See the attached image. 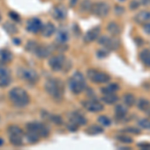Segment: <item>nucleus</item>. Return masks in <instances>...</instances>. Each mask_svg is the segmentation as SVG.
<instances>
[{"instance_id": "a19ab883", "label": "nucleus", "mask_w": 150, "mask_h": 150, "mask_svg": "<svg viewBox=\"0 0 150 150\" xmlns=\"http://www.w3.org/2000/svg\"><path fill=\"white\" fill-rule=\"evenodd\" d=\"M123 12H124V9H123L122 7H120V6L115 7V13L116 14H122Z\"/></svg>"}, {"instance_id": "f8f14e48", "label": "nucleus", "mask_w": 150, "mask_h": 150, "mask_svg": "<svg viewBox=\"0 0 150 150\" xmlns=\"http://www.w3.org/2000/svg\"><path fill=\"white\" fill-rule=\"evenodd\" d=\"M83 106L90 112H99L104 108L103 104L97 100H87L83 103Z\"/></svg>"}, {"instance_id": "7c9ffc66", "label": "nucleus", "mask_w": 150, "mask_h": 150, "mask_svg": "<svg viewBox=\"0 0 150 150\" xmlns=\"http://www.w3.org/2000/svg\"><path fill=\"white\" fill-rule=\"evenodd\" d=\"M91 7H92V3H91L90 0H83L80 5L81 10H83V11L91 10Z\"/></svg>"}, {"instance_id": "f03ea898", "label": "nucleus", "mask_w": 150, "mask_h": 150, "mask_svg": "<svg viewBox=\"0 0 150 150\" xmlns=\"http://www.w3.org/2000/svg\"><path fill=\"white\" fill-rule=\"evenodd\" d=\"M45 90L55 100H60L63 96V83L58 79H48L45 83Z\"/></svg>"}, {"instance_id": "7ed1b4c3", "label": "nucleus", "mask_w": 150, "mask_h": 150, "mask_svg": "<svg viewBox=\"0 0 150 150\" xmlns=\"http://www.w3.org/2000/svg\"><path fill=\"white\" fill-rule=\"evenodd\" d=\"M69 88L74 94L81 93L85 88V78L81 72H75L69 80Z\"/></svg>"}, {"instance_id": "b1692460", "label": "nucleus", "mask_w": 150, "mask_h": 150, "mask_svg": "<svg viewBox=\"0 0 150 150\" xmlns=\"http://www.w3.org/2000/svg\"><path fill=\"white\" fill-rule=\"evenodd\" d=\"M103 127L102 126H99V125H91L90 127H88L85 130L86 133L90 135H94V134H100V133L103 132Z\"/></svg>"}, {"instance_id": "72a5a7b5", "label": "nucleus", "mask_w": 150, "mask_h": 150, "mask_svg": "<svg viewBox=\"0 0 150 150\" xmlns=\"http://www.w3.org/2000/svg\"><path fill=\"white\" fill-rule=\"evenodd\" d=\"M38 47V44L34 41H29L27 43V46H26V49L28 50V51H32V52H35L36 48Z\"/></svg>"}, {"instance_id": "423d86ee", "label": "nucleus", "mask_w": 150, "mask_h": 150, "mask_svg": "<svg viewBox=\"0 0 150 150\" xmlns=\"http://www.w3.org/2000/svg\"><path fill=\"white\" fill-rule=\"evenodd\" d=\"M18 77L20 79L29 82V83L34 84L38 81V74L36 73L35 70L32 68H25V67H21L17 71Z\"/></svg>"}, {"instance_id": "bb28decb", "label": "nucleus", "mask_w": 150, "mask_h": 150, "mask_svg": "<svg viewBox=\"0 0 150 150\" xmlns=\"http://www.w3.org/2000/svg\"><path fill=\"white\" fill-rule=\"evenodd\" d=\"M137 105H138V108L140 110L147 111L150 108V101L145 98H140Z\"/></svg>"}, {"instance_id": "4be33fe9", "label": "nucleus", "mask_w": 150, "mask_h": 150, "mask_svg": "<svg viewBox=\"0 0 150 150\" xmlns=\"http://www.w3.org/2000/svg\"><path fill=\"white\" fill-rule=\"evenodd\" d=\"M107 31L112 35H118L121 32V29H120V26L118 25L117 23L110 22V23H108V25H107Z\"/></svg>"}, {"instance_id": "aec40b11", "label": "nucleus", "mask_w": 150, "mask_h": 150, "mask_svg": "<svg viewBox=\"0 0 150 150\" xmlns=\"http://www.w3.org/2000/svg\"><path fill=\"white\" fill-rule=\"evenodd\" d=\"M140 60L145 66L150 67V50L149 49H144L140 52Z\"/></svg>"}, {"instance_id": "5701e85b", "label": "nucleus", "mask_w": 150, "mask_h": 150, "mask_svg": "<svg viewBox=\"0 0 150 150\" xmlns=\"http://www.w3.org/2000/svg\"><path fill=\"white\" fill-rule=\"evenodd\" d=\"M119 89V86L118 84L116 83H110L109 85H107L106 87H103L101 88V92L103 94H106V93H114L116 91Z\"/></svg>"}, {"instance_id": "c756f323", "label": "nucleus", "mask_w": 150, "mask_h": 150, "mask_svg": "<svg viewBox=\"0 0 150 150\" xmlns=\"http://www.w3.org/2000/svg\"><path fill=\"white\" fill-rule=\"evenodd\" d=\"M4 29H5L6 32H8L9 34H14V33H17V28L14 24L12 23H6L4 24Z\"/></svg>"}, {"instance_id": "dca6fc26", "label": "nucleus", "mask_w": 150, "mask_h": 150, "mask_svg": "<svg viewBox=\"0 0 150 150\" xmlns=\"http://www.w3.org/2000/svg\"><path fill=\"white\" fill-rule=\"evenodd\" d=\"M66 15H67V10L64 6L59 5L53 9L52 16L56 19V20H62V19H64L66 17Z\"/></svg>"}, {"instance_id": "a18cd8bd", "label": "nucleus", "mask_w": 150, "mask_h": 150, "mask_svg": "<svg viewBox=\"0 0 150 150\" xmlns=\"http://www.w3.org/2000/svg\"><path fill=\"white\" fill-rule=\"evenodd\" d=\"M147 114H148V115L150 116V108H149L148 110H147Z\"/></svg>"}, {"instance_id": "4468645a", "label": "nucleus", "mask_w": 150, "mask_h": 150, "mask_svg": "<svg viewBox=\"0 0 150 150\" xmlns=\"http://www.w3.org/2000/svg\"><path fill=\"white\" fill-rule=\"evenodd\" d=\"M70 122L72 123L73 125H76V126H79V125H83L86 123V119L81 113L79 112H73L71 113L69 117Z\"/></svg>"}, {"instance_id": "0eeeda50", "label": "nucleus", "mask_w": 150, "mask_h": 150, "mask_svg": "<svg viewBox=\"0 0 150 150\" xmlns=\"http://www.w3.org/2000/svg\"><path fill=\"white\" fill-rule=\"evenodd\" d=\"M87 77L95 83H106L110 80V76L107 73L95 69H89L87 71Z\"/></svg>"}, {"instance_id": "cd10ccee", "label": "nucleus", "mask_w": 150, "mask_h": 150, "mask_svg": "<svg viewBox=\"0 0 150 150\" xmlns=\"http://www.w3.org/2000/svg\"><path fill=\"white\" fill-rule=\"evenodd\" d=\"M123 102L126 104L127 106H133L135 103V97L131 93H127L123 96Z\"/></svg>"}, {"instance_id": "c9c22d12", "label": "nucleus", "mask_w": 150, "mask_h": 150, "mask_svg": "<svg viewBox=\"0 0 150 150\" xmlns=\"http://www.w3.org/2000/svg\"><path fill=\"white\" fill-rule=\"evenodd\" d=\"M6 74H10L9 69L6 68V67H3V65H0V76H3V75Z\"/></svg>"}, {"instance_id": "ddd939ff", "label": "nucleus", "mask_w": 150, "mask_h": 150, "mask_svg": "<svg viewBox=\"0 0 150 150\" xmlns=\"http://www.w3.org/2000/svg\"><path fill=\"white\" fill-rule=\"evenodd\" d=\"M134 20L136 23L139 24H145L150 21V11L148 10H143L140 11L136 15L134 16Z\"/></svg>"}, {"instance_id": "412c9836", "label": "nucleus", "mask_w": 150, "mask_h": 150, "mask_svg": "<svg viewBox=\"0 0 150 150\" xmlns=\"http://www.w3.org/2000/svg\"><path fill=\"white\" fill-rule=\"evenodd\" d=\"M102 101H104L106 104H114L116 101H118V96L115 95L114 93H106L103 94Z\"/></svg>"}, {"instance_id": "4c0bfd02", "label": "nucleus", "mask_w": 150, "mask_h": 150, "mask_svg": "<svg viewBox=\"0 0 150 150\" xmlns=\"http://www.w3.org/2000/svg\"><path fill=\"white\" fill-rule=\"evenodd\" d=\"M125 132H131L133 134H139L140 133V130L137 129V128H127V129L124 130Z\"/></svg>"}, {"instance_id": "a211bd4d", "label": "nucleus", "mask_w": 150, "mask_h": 150, "mask_svg": "<svg viewBox=\"0 0 150 150\" xmlns=\"http://www.w3.org/2000/svg\"><path fill=\"white\" fill-rule=\"evenodd\" d=\"M12 60V53L9 50L0 49V65L9 63Z\"/></svg>"}, {"instance_id": "c03bdc74", "label": "nucleus", "mask_w": 150, "mask_h": 150, "mask_svg": "<svg viewBox=\"0 0 150 150\" xmlns=\"http://www.w3.org/2000/svg\"><path fill=\"white\" fill-rule=\"evenodd\" d=\"M2 144H3V139H2V138H0V146H1Z\"/></svg>"}, {"instance_id": "6e6552de", "label": "nucleus", "mask_w": 150, "mask_h": 150, "mask_svg": "<svg viewBox=\"0 0 150 150\" xmlns=\"http://www.w3.org/2000/svg\"><path fill=\"white\" fill-rule=\"evenodd\" d=\"M110 7L106 2L100 1V2H96V3L92 4V7H91V12L92 14H94L97 17H106L109 13Z\"/></svg>"}, {"instance_id": "a878e982", "label": "nucleus", "mask_w": 150, "mask_h": 150, "mask_svg": "<svg viewBox=\"0 0 150 150\" xmlns=\"http://www.w3.org/2000/svg\"><path fill=\"white\" fill-rule=\"evenodd\" d=\"M126 113H127V109H126V107H125V106H123V105L116 106V108H115V114H116V117H117V118L121 119V118L125 117Z\"/></svg>"}, {"instance_id": "9d476101", "label": "nucleus", "mask_w": 150, "mask_h": 150, "mask_svg": "<svg viewBox=\"0 0 150 150\" xmlns=\"http://www.w3.org/2000/svg\"><path fill=\"white\" fill-rule=\"evenodd\" d=\"M65 57L63 55H56V56H53L50 58L49 60V66L51 67L52 70L54 71H59L64 67L65 64Z\"/></svg>"}, {"instance_id": "39448f33", "label": "nucleus", "mask_w": 150, "mask_h": 150, "mask_svg": "<svg viewBox=\"0 0 150 150\" xmlns=\"http://www.w3.org/2000/svg\"><path fill=\"white\" fill-rule=\"evenodd\" d=\"M26 128H27L28 132L36 135L38 138H39V137H46L48 136V133H49L48 128L45 126L44 124L39 123V122L28 123V124L26 125Z\"/></svg>"}, {"instance_id": "473e14b6", "label": "nucleus", "mask_w": 150, "mask_h": 150, "mask_svg": "<svg viewBox=\"0 0 150 150\" xmlns=\"http://www.w3.org/2000/svg\"><path fill=\"white\" fill-rule=\"evenodd\" d=\"M138 125L144 129H150V120L148 119H141L139 120Z\"/></svg>"}, {"instance_id": "393cba45", "label": "nucleus", "mask_w": 150, "mask_h": 150, "mask_svg": "<svg viewBox=\"0 0 150 150\" xmlns=\"http://www.w3.org/2000/svg\"><path fill=\"white\" fill-rule=\"evenodd\" d=\"M56 38H57V41H59L60 43H63V42H65V41L68 40L69 34H68V32H67V30L61 28L59 31H58Z\"/></svg>"}, {"instance_id": "e433bc0d", "label": "nucleus", "mask_w": 150, "mask_h": 150, "mask_svg": "<svg viewBox=\"0 0 150 150\" xmlns=\"http://www.w3.org/2000/svg\"><path fill=\"white\" fill-rule=\"evenodd\" d=\"M9 16H10L12 20H14V21L20 20V17H19V15L16 13V12H9Z\"/></svg>"}, {"instance_id": "de8ad7c7", "label": "nucleus", "mask_w": 150, "mask_h": 150, "mask_svg": "<svg viewBox=\"0 0 150 150\" xmlns=\"http://www.w3.org/2000/svg\"><path fill=\"white\" fill-rule=\"evenodd\" d=\"M120 1H124V0H120Z\"/></svg>"}, {"instance_id": "58836bf2", "label": "nucleus", "mask_w": 150, "mask_h": 150, "mask_svg": "<svg viewBox=\"0 0 150 150\" xmlns=\"http://www.w3.org/2000/svg\"><path fill=\"white\" fill-rule=\"evenodd\" d=\"M139 5H140V3H139V2L134 1V0H133V1L131 2V3H130V8H131L132 10H133V9H136V8H138Z\"/></svg>"}, {"instance_id": "49530a36", "label": "nucleus", "mask_w": 150, "mask_h": 150, "mask_svg": "<svg viewBox=\"0 0 150 150\" xmlns=\"http://www.w3.org/2000/svg\"><path fill=\"white\" fill-rule=\"evenodd\" d=\"M0 20H1V15H0Z\"/></svg>"}, {"instance_id": "79ce46f5", "label": "nucleus", "mask_w": 150, "mask_h": 150, "mask_svg": "<svg viewBox=\"0 0 150 150\" xmlns=\"http://www.w3.org/2000/svg\"><path fill=\"white\" fill-rule=\"evenodd\" d=\"M140 4L144 6H149L150 5V0H140Z\"/></svg>"}, {"instance_id": "2eb2a0df", "label": "nucleus", "mask_w": 150, "mask_h": 150, "mask_svg": "<svg viewBox=\"0 0 150 150\" xmlns=\"http://www.w3.org/2000/svg\"><path fill=\"white\" fill-rule=\"evenodd\" d=\"M99 34H100V27H93L91 28L84 36V41L85 42H92L95 39H97Z\"/></svg>"}, {"instance_id": "37998d69", "label": "nucleus", "mask_w": 150, "mask_h": 150, "mask_svg": "<svg viewBox=\"0 0 150 150\" xmlns=\"http://www.w3.org/2000/svg\"><path fill=\"white\" fill-rule=\"evenodd\" d=\"M77 2H78V0H70V2H69V3H70V5H71L72 7H73V6L76 5V4H77Z\"/></svg>"}, {"instance_id": "20e7f679", "label": "nucleus", "mask_w": 150, "mask_h": 150, "mask_svg": "<svg viewBox=\"0 0 150 150\" xmlns=\"http://www.w3.org/2000/svg\"><path fill=\"white\" fill-rule=\"evenodd\" d=\"M9 135V140L10 143L14 146H21L22 145V137H23V131L21 128H19L16 125H11L7 129Z\"/></svg>"}, {"instance_id": "1a4fd4ad", "label": "nucleus", "mask_w": 150, "mask_h": 150, "mask_svg": "<svg viewBox=\"0 0 150 150\" xmlns=\"http://www.w3.org/2000/svg\"><path fill=\"white\" fill-rule=\"evenodd\" d=\"M98 42H99V44L103 45L104 47L109 50H116L118 48V46H119V42H118L117 39H115V38H113V37H108V36H105V35L99 37Z\"/></svg>"}, {"instance_id": "f257e3e1", "label": "nucleus", "mask_w": 150, "mask_h": 150, "mask_svg": "<svg viewBox=\"0 0 150 150\" xmlns=\"http://www.w3.org/2000/svg\"><path fill=\"white\" fill-rule=\"evenodd\" d=\"M9 98L11 102L17 107H24L30 102L27 92L20 87H14L13 89H11L9 91Z\"/></svg>"}, {"instance_id": "ea45409f", "label": "nucleus", "mask_w": 150, "mask_h": 150, "mask_svg": "<svg viewBox=\"0 0 150 150\" xmlns=\"http://www.w3.org/2000/svg\"><path fill=\"white\" fill-rule=\"evenodd\" d=\"M143 29H144V31L147 33V34L150 35V22L145 23L143 25Z\"/></svg>"}, {"instance_id": "6ab92c4d", "label": "nucleus", "mask_w": 150, "mask_h": 150, "mask_svg": "<svg viewBox=\"0 0 150 150\" xmlns=\"http://www.w3.org/2000/svg\"><path fill=\"white\" fill-rule=\"evenodd\" d=\"M54 32H55V26L50 22L43 25L42 28H41V33H42V35L44 36V37H49V36H51Z\"/></svg>"}, {"instance_id": "f3484780", "label": "nucleus", "mask_w": 150, "mask_h": 150, "mask_svg": "<svg viewBox=\"0 0 150 150\" xmlns=\"http://www.w3.org/2000/svg\"><path fill=\"white\" fill-rule=\"evenodd\" d=\"M52 49L50 46H45V45H38V47L36 48L35 53L38 57L40 58H46L50 55Z\"/></svg>"}, {"instance_id": "9b49d317", "label": "nucleus", "mask_w": 150, "mask_h": 150, "mask_svg": "<svg viewBox=\"0 0 150 150\" xmlns=\"http://www.w3.org/2000/svg\"><path fill=\"white\" fill-rule=\"evenodd\" d=\"M42 23H41L40 19L38 18H31L28 20L27 25H26V28L29 32L31 33H37L41 31V28H42Z\"/></svg>"}, {"instance_id": "2f4dec72", "label": "nucleus", "mask_w": 150, "mask_h": 150, "mask_svg": "<svg viewBox=\"0 0 150 150\" xmlns=\"http://www.w3.org/2000/svg\"><path fill=\"white\" fill-rule=\"evenodd\" d=\"M98 121L100 122L102 125H104V126H109V125L111 124V120L107 117V116H104V115L99 116Z\"/></svg>"}, {"instance_id": "c85d7f7f", "label": "nucleus", "mask_w": 150, "mask_h": 150, "mask_svg": "<svg viewBox=\"0 0 150 150\" xmlns=\"http://www.w3.org/2000/svg\"><path fill=\"white\" fill-rule=\"evenodd\" d=\"M11 82V77L10 74H6L3 75V76H0V87H6L10 84Z\"/></svg>"}, {"instance_id": "f704fd0d", "label": "nucleus", "mask_w": 150, "mask_h": 150, "mask_svg": "<svg viewBox=\"0 0 150 150\" xmlns=\"http://www.w3.org/2000/svg\"><path fill=\"white\" fill-rule=\"evenodd\" d=\"M118 140L123 142V143H131L132 139L130 137L126 136V135H122V136H118Z\"/></svg>"}]
</instances>
